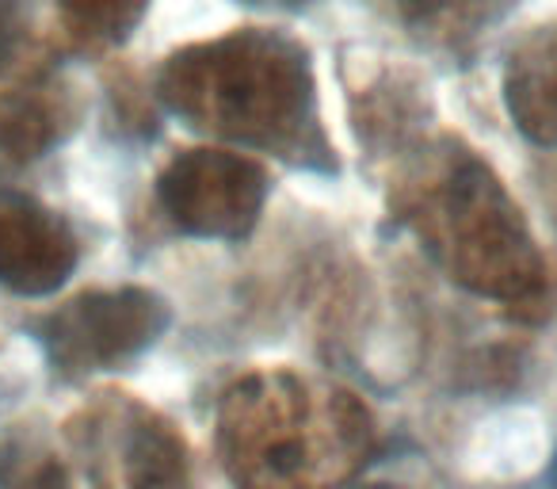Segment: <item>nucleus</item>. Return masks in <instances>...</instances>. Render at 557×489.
<instances>
[{"label": "nucleus", "mask_w": 557, "mask_h": 489, "mask_svg": "<svg viewBox=\"0 0 557 489\" xmlns=\"http://www.w3.org/2000/svg\"><path fill=\"white\" fill-rule=\"evenodd\" d=\"M161 100L195 131L329 169L310 58L275 32H233L169 58Z\"/></svg>", "instance_id": "nucleus-1"}, {"label": "nucleus", "mask_w": 557, "mask_h": 489, "mask_svg": "<svg viewBox=\"0 0 557 489\" xmlns=\"http://www.w3.org/2000/svg\"><path fill=\"white\" fill-rule=\"evenodd\" d=\"M424 233L450 280L473 295L519 298L542 288V257L519 207L478 157H458L424 207Z\"/></svg>", "instance_id": "nucleus-2"}, {"label": "nucleus", "mask_w": 557, "mask_h": 489, "mask_svg": "<svg viewBox=\"0 0 557 489\" xmlns=\"http://www.w3.org/2000/svg\"><path fill=\"white\" fill-rule=\"evenodd\" d=\"M172 310L146 288L92 291L35 321L50 367L62 375H96L141 356L164 337Z\"/></svg>", "instance_id": "nucleus-3"}, {"label": "nucleus", "mask_w": 557, "mask_h": 489, "mask_svg": "<svg viewBox=\"0 0 557 489\" xmlns=\"http://www.w3.org/2000/svg\"><path fill=\"white\" fill-rule=\"evenodd\" d=\"M172 222L202 241H240L256 230L268 203V172L225 149H187L157 180Z\"/></svg>", "instance_id": "nucleus-4"}, {"label": "nucleus", "mask_w": 557, "mask_h": 489, "mask_svg": "<svg viewBox=\"0 0 557 489\" xmlns=\"http://www.w3.org/2000/svg\"><path fill=\"white\" fill-rule=\"evenodd\" d=\"M77 237L58 210L0 187V288L27 298L54 295L77 268Z\"/></svg>", "instance_id": "nucleus-5"}, {"label": "nucleus", "mask_w": 557, "mask_h": 489, "mask_svg": "<svg viewBox=\"0 0 557 489\" xmlns=\"http://www.w3.org/2000/svg\"><path fill=\"white\" fill-rule=\"evenodd\" d=\"M504 100L516 126L539 146H557V24L534 27L508 58Z\"/></svg>", "instance_id": "nucleus-6"}, {"label": "nucleus", "mask_w": 557, "mask_h": 489, "mask_svg": "<svg viewBox=\"0 0 557 489\" xmlns=\"http://www.w3.org/2000/svg\"><path fill=\"white\" fill-rule=\"evenodd\" d=\"M131 489H187L184 443L164 425H138L126 448Z\"/></svg>", "instance_id": "nucleus-7"}, {"label": "nucleus", "mask_w": 557, "mask_h": 489, "mask_svg": "<svg viewBox=\"0 0 557 489\" xmlns=\"http://www.w3.org/2000/svg\"><path fill=\"white\" fill-rule=\"evenodd\" d=\"M0 489H73L65 466L32 443H9L0 451Z\"/></svg>", "instance_id": "nucleus-8"}, {"label": "nucleus", "mask_w": 557, "mask_h": 489, "mask_svg": "<svg viewBox=\"0 0 557 489\" xmlns=\"http://www.w3.org/2000/svg\"><path fill=\"white\" fill-rule=\"evenodd\" d=\"M146 4L149 0H62V9L70 12L73 24L111 42L126 39L141 24Z\"/></svg>", "instance_id": "nucleus-9"}, {"label": "nucleus", "mask_w": 557, "mask_h": 489, "mask_svg": "<svg viewBox=\"0 0 557 489\" xmlns=\"http://www.w3.org/2000/svg\"><path fill=\"white\" fill-rule=\"evenodd\" d=\"M405 9L409 12H417V16H428V12H435V9H443L447 0H401Z\"/></svg>", "instance_id": "nucleus-10"}, {"label": "nucleus", "mask_w": 557, "mask_h": 489, "mask_svg": "<svg viewBox=\"0 0 557 489\" xmlns=\"http://www.w3.org/2000/svg\"><path fill=\"white\" fill-rule=\"evenodd\" d=\"M333 489H401V486H386V481H348V486H333Z\"/></svg>", "instance_id": "nucleus-11"}, {"label": "nucleus", "mask_w": 557, "mask_h": 489, "mask_svg": "<svg viewBox=\"0 0 557 489\" xmlns=\"http://www.w3.org/2000/svg\"><path fill=\"white\" fill-rule=\"evenodd\" d=\"M549 486L557 489V455H554V466H549Z\"/></svg>", "instance_id": "nucleus-12"}]
</instances>
